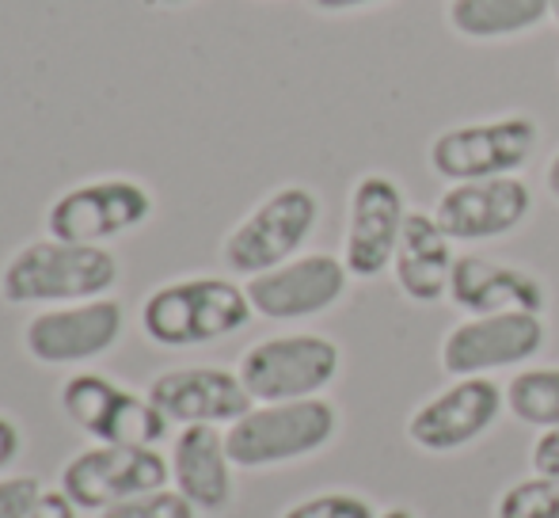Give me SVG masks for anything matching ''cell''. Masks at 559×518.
Instances as JSON below:
<instances>
[{
	"label": "cell",
	"instance_id": "cell-1",
	"mask_svg": "<svg viewBox=\"0 0 559 518\" xmlns=\"http://www.w3.org/2000/svg\"><path fill=\"white\" fill-rule=\"evenodd\" d=\"M118 282V259L104 245L31 240L0 271V297L8 305H76L107 297Z\"/></svg>",
	"mask_w": 559,
	"mask_h": 518
},
{
	"label": "cell",
	"instance_id": "cell-2",
	"mask_svg": "<svg viewBox=\"0 0 559 518\" xmlns=\"http://www.w3.org/2000/svg\"><path fill=\"white\" fill-rule=\"evenodd\" d=\"M248 290L228 279L164 282L141 305V328L160 348H202L240 332L251 320Z\"/></svg>",
	"mask_w": 559,
	"mask_h": 518
},
{
	"label": "cell",
	"instance_id": "cell-3",
	"mask_svg": "<svg viewBox=\"0 0 559 518\" xmlns=\"http://www.w3.org/2000/svg\"><path fill=\"white\" fill-rule=\"evenodd\" d=\"M338 431V412L332 400L305 397L282 404H259L236 423H228L225 446L236 469H266L309 458L324 450Z\"/></svg>",
	"mask_w": 559,
	"mask_h": 518
},
{
	"label": "cell",
	"instance_id": "cell-4",
	"mask_svg": "<svg viewBox=\"0 0 559 518\" xmlns=\"http://www.w3.org/2000/svg\"><path fill=\"white\" fill-rule=\"evenodd\" d=\"M320 222V199L301 184L278 187L266 195L240 225L225 237V267L236 274H255L274 271V267L289 263L297 248L312 237Z\"/></svg>",
	"mask_w": 559,
	"mask_h": 518
},
{
	"label": "cell",
	"instance_id": "cell-5",
	"mask_svg": "<svg viewBox=\"0 0 559 518\" xmlns=\"http://www.w3.org/2000/svg\"><path fill=\"white\" fill-rule=\"evenodd\" d=\"M338 363H343V355H338L335 340L317 332H294L271 335V340H259L255 348H248L236 374H240L243 389L251 392V400L282 404V400L320 397V389L335 381Z\"/></svg>",
	"mask_w": 559,
	"mask_h": 518
},
{
	"label": "cell",
	"instance_id": "cell-6",
	"mask_svg": "<svg viewBox=\"0 0 559 518\" xmlns=\"http://www.w3.org/2000/svg\"><path fill=\"white\" fill-rule=\"evenodd\" d=\"M540 127L530 115H502L487 122L449 127L430 141V168L449 184L514 176L537 153Z\"/></svg>",
	"mask_w": 559,
	"mask_h": 518
},
{
	"label": "cell",
	"instance_id": "cell-7",
	"mask_svg": "<svg viewBox=\"0 0 559 518\" xmlns=\"http://www.w3.org/2000/svg\"><path fill=\"white\" fill-rule=\"evenodd\" d=\"M171 461L156 446H104L81 450L61 469V492L76 504V511H99L138 499L145 492L168 488Z\"/></svg>",
	"mask_w": 559,
	"mask_h": 518
},
{
	"label": "cell",
	"instance_id": "cell-8",
	"mask_svg": "<svg viewBox=\"0 0 559 518\" xmlns=\"http://www.w3.org/2000/svg\"><path fill=\"white\" fill-rule=\"evenodd\" d=\"M153 217V195L138 179L111 176L76 184L46 210V233L69 245H107Z\"/></svg>",
	"mask_w": 559,
	"mask_h": 518
},
{
	"label": "cell",
	"instance_id": "cell-9",
	"mask_svg": "<svg viewBox=\"0 0 559 518\" xmlns=\"http://www.w3.org/2000/svg\"><path fill=\"white\" fill-rule=\"evenodd\" d=\"M61 412L104 446H160L171 427L153 400L104 374H73L61 386Z\"/></svg>",
	"mask_w": 559,
	"mask_h": 518
},
{
	"label": "cell",
	"instance_id": "cell-10",
	"mask_svg": "<svg viewBox=\"0 0 559 518\" xmlns=\"http://www.w3.org/2000/svg\"><path fill=\"white\" fill-rule=\"evenodd\" d=\"M126 313L115 297L76 305H50L23 328V348L43 366H76L107 355L122 340Z\"/></svg>",
	"mask_w": 559,
	"mask_h": 518
},
{
	"label": "cell",
	"instance_id": "cell-11",
	"mask_svg": "<svg viewBox=\"0 0 559 518\" xmlns=\"http://www.w3.org/2000/svg\"><path fill=\"white\" fill-rule=\"evenodd\" d=\"M545 348V320L537 313H491L449 328L442 340V370L453 378H487Z\"/></svg>",
	"mask_w": 559,
	"mask_h": 518
},
{
	"label": "cell",
	"instance_id": "cell-12",
	"mask_svg": "<svg viewBox=\"0 0 559 518\" xmlns=\"http://www.w3.org/2000/svg\"><path fill=\"white\" fill-rule=\"evenodd\" d=\"M507 408V386L491 378H456L453 386L419 404L407 420V438L427 454H453L495 427Z\"/></svg>",
	"mask_w": 559,
	"mask_h": 518
},
{
	"label": "cell",
	"instance_id": "cell-13",
	"mask_svg": "<svg viewBox=\"0 0 559 518\" xmlns=\"http://www.w3.org/2000/svg\"><path fill=\"white\" fill-rule=\"evenodd\" d=\"M404 222L407 202L396 179L369 172V176H361L354 184L343 240V263L350 271V279H377L384 267H392Z\"/></svg>",
	"mask_w": 559,
	"mask_h": 518
},
{
	"label": "cell",
	"instance_id": "cell-14",
	"mask_svg": "<svg viewBox=\"0 0 559 518\" xmlns=\"http://www.w3.org/2000/svg\"><path fill=\"white\" fill-rule=\"evenodd\" d=\"M346 271L343 259L328 256V252H312V256H294L289 263L263 271L255 279H248V302L259 317L266 320H305L328 313L338 297L346 294Z\"/></svg>",
	"mask_w": 559,
	"mask_h": 518
},
{
	"label": "cell",
	"instance_id": "cell-15",
	"mask_svg": "<svg viewBox=\"0 0 559 518\" xmlns=\"http://www.w3.org/2000/svg\"><path fill=\"white\" fill-rule=\"evenodd\" d=\"M533 191L518 176H495V179H472V184H453L438 199L435 217L445 229L449 240H495L514 233L530 217Z\"/></svg>",
	"mask_w": 559,
	"mask_h": 518
},
{
	"label": "cell",
	"instance_id": "cell-16",
	"mask_svg": "<svg viewBox=\"0 0 559 518\" xmlns=\"http://www.w3.org/2000/svg\"><path fill=\"white\" fill-rule=\"evenodd\" d=\"M160 415L179 427H194V423H236L255 408L251 392L243 389L240 374L222 370V366H183V370H164L153 378L145 392Z\"/></svg>",
	"mask_w": 559,
	"mask_h": 518
},
{
	"label": "cell",
	"instance_id": "cell-17",
	"mask_svg": "<svg viewBox=\"0 0 559 518\" xmlns=\"http://www.w3.org/2000/svg\"><path fill=\"white\" fill-rule=\"evenodd\" d=\"M449 302L468 317H491V313H537L540 317L548 297L537 274L522 267L495 263L487 256H456Z\"/></svg>",
	"mask_w": 559,
	"mask_h": 518
},
{
	"label": "cell",
	"instance_id": "cell-18",
	"mask_svg": "<svg viewBox=\"0 0 559 518\" xmlns=\"http://www.w3.org/2000/svg\"><path fill=\"white\" fill-rule=\"evenodd\" d=\"M171 488L194 511L222 515L233 504V458L214 423H194L176 435L171 450Z\"/></svg>",
	"mask_w": 559,
	"mask_h": 518
},
{
	"label": "cell",
	"instance_id": "cell-19",
	"mask_svg": "<svg viewBox=\"0 0 559 518\" xmlns=\"http://www.w3.org/2000/svg\"><path fill=\"white\" fill-rule=\"evenodd\" d=\"M453 240L438 225L435 214L423 210H407L404 233H400L396 256H392V274L396 286L404 290L412 302L435 305L449 294V279H453Z\"/></svg>",
	"mask_w": 559,
	"mask_h": 518
},
{
	"label": "cell",
	"instance_id": "cell-20",
	"mask_svg": "<svg viewBox=\"0 0 559 518\" xmlns=\"http://www.w3.org/2000/svg\"><path fill=\"white\" fill-rule=\"evenodd\" d=\"M552 15V0H449L445 20L456 35L491 43L537 31Z\"/></svg>",
	"mask_w": 559,
	"mask_h": 518
},
{
	"label": "cell",
	"instance_id": "cell-21",
	"mask_svg": "<svg viewBox=\"0 0 559 518\" xmlns=\"http://www.w3.org/2000/svg\"><path fill=\"white\" fill-rule=\"evenodd\" d=\"M507 408L530 427H559V366H537L510 378Z\"/></svg>",
	"mask_w": 559,
	"mask_h": 518
},
{
	"label": "cell",
	"instance_id": "cell-22",
	"mask_svg": "<svg viewBox=\"0 0 559 518\" xmlns=\"http://www.w3.org/2000/svg\"><path fill=\"white\" fill-rule=\"evenodd\" d=\"M495 518H559V476H533L510 484L499 496Z\"/></svg>",
	"mask_w": 559,
	"mask_h": 518
},
{
	"label": "cell",
	"instance_id": "cell-23",
	"mask_svg": "<svg viewBox=\"0 0 559 518\" xmlns=\"http://www.w3.org/2000/svg\"><path fill=\"white\" fill-rule=\"evenodd\" d=\"M99 518H199V511H194L176 488H156L138 499H126V504L107 507Z\"/></svg>",
	"mask_w": 559,
	"mask_h": 518
},
{
	"label": "cell",
	"instance_id": "cell-24",
	"mask_svg": "<svg viewBox=\"0 0 559 518\" xmlns=\"http://www.w3.org/2000/svg\"><path fill=\"white\" fill-rule=\"evenodd\" d=\"M282 518H377L373 504L350 492H324V496H312L294 504L289 511H282Z\"/></svg>",
	"mask_w": 559,
	"mask_h": 518
},
{
	"label": "cell",
	"instance_id": "cell-25",
	"mask_svg": "<svg viewBox=\"0 0 559 518\" xmlns=\"http://www.w3.org/2000/svg\"><path fill=\"white\" fill-rule=\"evenodd\" d=\"M38 476H4L0 481V518H31L35 504L43 499Z\"/></svg>",
	"mask_w": 559,
	"mask_h": 518
},
{
	"label": "cell",
	"instance_id": "cell-26",
	"mask_svg": "<svg viewBox=\"0 0 559 518\" xmlns=\"http://www.w3.org/2000/svg\"><path fill=\"white\" fill-rule=\"evenodd\" d=\"M533 473L559 476V427L540 431V438L533 443Z\"/></svg>",
	"mask_w": 559,
	"mask_h": 518
},
{
	"label": "cell",
	"instance_id": "cell-27",
	"mask_svg": "<svg viewBox=\"0 0 559 518\" xmlns=\"http://www.w3.org/2000/svg\"><path fill=\"white\" fill-rule=\"evenodd\" d=\"M81 511H76V504L66 496V492H43V499L35 504V511H31V518H76Z\"/></svg>",
	"mask_w": 559,
	"mask_h": 518
},
{
	"label": "cell",
	"instance_id": "cell-28",
	"mask_svg": "<svg viewBox=\"0 0 559 518\" xmlns=\"http://www.w3.org/2000/svg\"><path fill=\"white\" fill-rule=\"evenodd\" d=\"M20 450H23L20 427H15L12 415H0V473H4L15 458H20Z\"/></svg>",
	"mask_w": 559,
	"mask_h": 518
},
{
	"label": "cell",
	"instance_id": "cell-29",
	"mask_svg": "<svg viewBox=\"0 0 559 518\" xmlns=\"http://www.w3.org/2000/svg\"><path fill=\"white\" fill-rule=\"evenodd\" d=\"M309 4L320 8V12H354V8L381 4V0H309Z\"/></svg>",
	"mask_w": 559,
	"mask_h": 518
},
{
	"label": "cell",
	"instance_id": "cell-30",
	"mask_svg": "<svg viewBox=\"0 0 559 518\" xmlns=\"http://www.w3.org/2000/svg\"><path fill=\"white\" fill-rule=\"evenodd\" d=\"M545 184H548V191H552V199L559 202V153L548 161V172H545Z\"/></svg>",
	"mask_w": 559,
	"mask_h": 518
},
{
	"label": "cell",
	"instance_id": "cell-31",
	"mask_svg": "<svg viewBox=\"0 0 559 518\" xmlns=\"http://www.w3.org/2000/svg\"><path fill=\"white\" fill-rule=\"evenodd\" d=\"M377 518H415L412 511H404V507H392V511H381Z\"/></svg>",
	"mask_w": 559,
	"mask_h": 518
},
{
	"label": "cell",
	"instance_id": "cell-32",
	"mask_svg": "<svg viewBox=\"0 0 559 518\" xmlns=\"http://www.w3.org/2000/svg\"><path fill=\"white\" fill-rule=\"evenodd\" d=\"M153 4H164V8H171V4H187V0H153Z\"/></svg>",
	"mask_w": 559,
	"mask_h": 518
},
{
	"label": "cell",
	"instance_id": "cell-33",
	"mask_svg": "<svg viewBox=\"0 0 559 518\" xmlns=\"http://www.w3.org/2000/svg\"><path fill=\"white\" fill-rule=\"evenodd\" d=\"M552 20L559 23V0H552Z\"/></svg>",
	"mask_w": 559,
	"mask_h": 518
}]
</instances>
